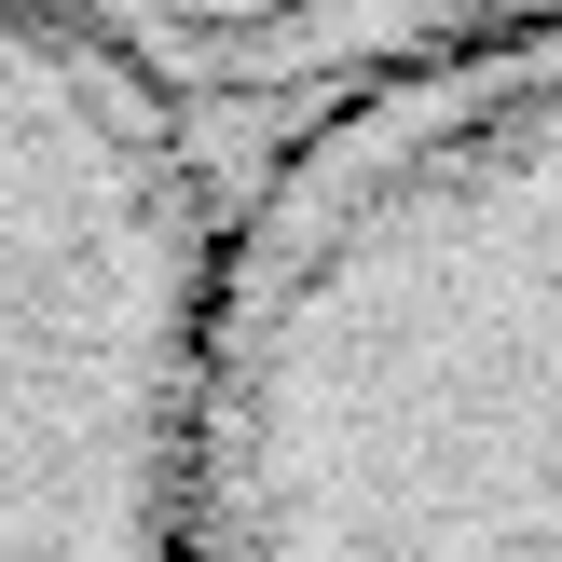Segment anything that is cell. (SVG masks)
Here are the masks:
<instances>
[{
  "label": "cell",
  "mask_w": 562,
  "mask_h": 562,
  "mask_svg": "<svg viewBox=\"0 0 562 562\" xmlns=\"http://www.w3.org/2000/svg\"><path fill=\"white\" fill-rule=\"evenodd\" d=\"M179 562H562V14L234 165Z\"/></svg>",
  "instance_id": "1"
},
{
  "label": "cell",
  "mask_w": 562,
  "mask_h": 562,
  "mask_svg": "<svg viewBox=\"0 0 562 562\" xmlns=\"http://www.w3.org/2000/svg\"><path fill=\"white\" fill-rule=\"evenodd\" d=\"M110 55L165 82L220 151H261L302 110L357 97L384 69H426L453 42H494V27H536L562 0H69Z\"/></svg>",
  "instance_id": "3"
},
{
  "label": "cell",
  "mask_w": 562,
  "mask_h": 562,
  "mask_svg": "<svg viewBox=\"0 0 562 562\" xmlns=\"http://www.w3.org/2000/svg\"><path fill=\"white\" fill-rule=\"evenodd\" d=\"M234 151L69 0H0V562H179Z\"/></svg>",
  "instance_id": "2"
}]
</instances>
